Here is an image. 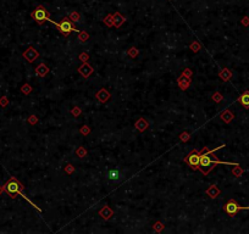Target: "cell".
Wrapping results in <instances>:
<instances>
[{"label":"cell","instance_id":"cb8c5ba5","mask_svg":"<svg viewBox=\"0 0 249 234\" xmlns=\"http://www.w3.org/2000/svg\"><path fill=\"white\" fill-rule=\"evenodd\" d=\"M82 133H83V134H87V133H89L88 127H86V126H84V127H82Z\"/></svg>","mask_w":249,"mask_h":234},{"label":"cell","instance_id":"277c9868","mask_svg":"<svg viewBox=\"0 0 249 234\" xmlns=\"http://www.w3.org/2000/svg\"><path fill=\"white\" fill-rule=\"evenodd\" d=\"M32 17H33L34 21H37L39 25H43L45 21H48V18H50L48 10L44 7L43 5H39V6H37V7L34 9V11L32 12Z\"/></svg>","mask_w":249,"mask_h":234},{"label":"cell","instance_id":"4fadbf2b","mask_svg":"<svg viewBox=\"0 0 249 234\" xmlns=\"http://www.w3.org/2000/svg\"><path fill=\"white\" fill-rule=\"evenodd\" d=\"M220 77L223 78V81H227V79L231 77V72H230L227 68H225L222 72H220Z\"/></svg>","mask_w":249,"mask_h":234},{"label":"cell","instance_id":"9c48e42d","mask_svg":"<svg viewBox=\"0 0 249 234\" xmlns=\"http://www.w3.org/2000/svg\"><path fill=\"white\" fill-rule=\"evenodd\" d=\"M238 101L241 102L243 106L249 107V91H246L243 95H241L239 99H238Z\"/></svg>","mask_w":249,"mask_h":234},{"label":"cell","instance_id":"4316f807","mask_svg":"<svg viewBox=\"0 0 249 234\" xmlns=\"http://www.w3.org/2000/svg\"><path fill=\"white\" fill-rule=\"evenodd\" d=\"M81 58H83V61H86V58L88 60V55H86V54H82V55H81Z\"/></svg>","mask_w":249,"mask_h":234},{"label":"cell","instance_id":"8992f818","mask_svg":"<svg viewBox=\"0 0 249 234\" xmlns=\"http://www.w3.org/2000/svg\"><path fill=\"white\" fill-rule=\"evenodd\" d=\"M184 161L189 165L190 168H193V170L198 168L199 161H200V152H198V151H192L189 155L184 159Z\"/></svg>","mask_w":249,"mask_h":234},{"label":"cell","instance_id":"3957f363","mask_svg":"<svg viewBox=\"0 0 249 234\" xmlns=\"http://www.w3.org/2000/svg\"><path fill=\"white\" fill-rule=\"evenodd\" d=\"M48 21L49 22H51V23H54L56 27L59 28V30L65 35V37H67V35H70V33L73 32V30H76L77 32V29L73 27L72 25V21H71V18H67V17H65V18H62L60 22H55V21H53L51 18H48Z\"/></svg>","mask_w":249,"mask_h":234},{"label":"cell","instance_id":"ba28073f","mask_svg":"<svg viewBox=\"0 0 249 234\" xmlns=\"http://www.w3.org/2000/svg\"><path fill=\"white\" fill-rule=\"evenodd\" d=\"M106 177L111 180H117V179H120V172L117 170H110V171H108Z\"/></svg>","mask_w":249,"mask_h":234},{"label":"cell","instance_id":"6da1fadb","mask_svg":"<svg viewBox=\"0 0 249 234\" xmlns=\"http://www.w3.org/2000/svg\"><path fill=\"white\" fill-rule=\"evenodd\" d=\"M210 154H211V151H209V152H204V150L200 152V161H199V168H200V171L206 175L215 165H218V163H222L221 161H219L216 157L215 159H211L210 157Z\"/></svg>","mask_w":249,"mask_h":234},{"label":"cell","instance_id":"ffe728a7","mask_svg":"<svg viewBox=\"0 0 249 234\" xmlns=\"http://www.w3.org/2000/svg\"><path fill=\"white\" fill-rule=\"evenodd\" d=\"M154 229H156V231H159V232H160L161 229H162V224H161L160 222L155 223V224H154Z\"/></svg>","mask_w":249,"mask_h":234},{"label":"cell","instance_id":"603a6c76","mask_svg":"<svg viewBox=\"0 0 249 234\" xmlns=\"http://www.w3.org/2000/svg\"><path fill=\"white\" fill-rule=\"evenodd\" d=\"M190 48L193 49V51H198V48H199V46H198V44L195 43V44H192V46H190Z\"/></svg>","mask_w":249,"mask_h":234},{"label":"cell","instance_id":"52a82bcc","mask_svg":"<svg viewBox=\"0 0 249 234\" xmlns=\"http://www.w3.org/2000/svg\"><path fill=\"white\" fill-rule=\"evenodd\" d=\"M79 72L82 73V76H83V77H88L90 73L93 72V68H92L89 65L84 63L83 66H81V67H79Z\"/></svg>","mask_w":249,"mask_h":234},{"label":"cell","instance_id":"5bb4252c","mask_svg":"<svg viewBox=\"0 0 249 234\" xmlns=\"http://www.w3.org/2000/svg\"><path fill=\"white\" fill-rule=\"evenodd\" d=\"M221 117H222V119L225 121V122H230L232 118H233V116H232V114L230 112V111H226L225 114H222L221 115Z\"/></svg>","mask_w":249,"mask_h":234},{"label":"cell","instance_id":"7c38bea8","mask_svg":"<svg viewBox=\"0 0 249 234\" xmlns=\"http://www.w3.org/2000/svg\"><path fill=\"white\" fill-rule=\"evenodd\" d=\"M136 127H137L139 131H144L146 127H148V123H146L143 118H141V119H139V121L136 123Z\"/></svg>","mask_w":249,"mask_h":234},{"label":"cell","instance_id":"484cf974","mask_svg":"<svg viewBox=\"0 0 249 234\" xmlns=\"http://www.w3.org/2000/svg\"><path fill=\"white\" fill-rule=\"evenodd\" d=\"M213 98H215V101H220V100H221V96H220L219 94H216V95L213 96Z\"/></svg>","mask_w":249,"mask_h":234},{"label":"cell","instance_id":"d6986e66","mask_svg":"<svg viewBox=\"0 0 249 234\" xmlns=\"http://www.w3.org/2000/svg\"><path fill=\"white\" fill-rule=\"evenodd\" d=\"M88 38H89V35H88L86 32H81L79 33V40L81 42H86Z\"/></svg>","mask_w":249,"mask_h":234},{"label":"cell","instance_id":"30bf717a","mask_svg":"<svg viewBox=\"0 0 249 234\" xmlns=\"http://www.w3.org/2000/svg\"><path fill=\"white\" fill-rule=\"evenodd\" d=\"M97 98H98V99H99V100H100L102 102H104V101H106V100L110 98V94H109L108 91H105L104 89H102V90H100V91L97 94Z\"/></svg>","mask_w":249,"mask_h":234},{"label":"cell","instance_id":"2e32d148","mask_svg":"<svg viewBox=\"0 0 249 234\" xmlns=\"http://www.w3.org/2000/svg\"><path fill=\"white\" fill-rule=\"evenodd\" d=\"M219 193H220V191L218 189H216V188H215L214 185H213V187H211L210 189L208 190V194H210V195H211V198H216V195H218Z\"/></svg>","mask_w":249,"mask_h":234},{"label":"cell","instance_id":"d4e9b609","mask_svg":"<svg viewBox=\"0 0 249 234\" xmlns=\"http://www.w3.org/2000/svg\"><path fill=\"white\" fill-rule=\"evenodd\" d=\"M181 139H182V140H187V139H188V134H187V133H186V134H182V135H181Z\"/></svg>","mask_w":249,"mask_h":234},{"label":"cell","instance_id":"7a4b0ae2","mask_svg":"<svg viewBox=\"0 0 249 234\" xmlns=\"http://www.w3.org/2000/svg\"><path fill=\"white\" fill-rule=\"evenodd\" d=\"M4 188H5V190H6V191H7V193L11 195V198H15V195H16V194H18L20 196H23V198H25V199H26L28 203H31V204L33 205L36 208H38V206H36V205L33 204V203L29 200L27 196H25V195L21 193V190H20V189H22L23 187H22V185H21L18 182H16L14 178H11V179H10V180H9V182L5 184V187H4ZM38 210H39V208H38Z\"/></svg>","mask_w":249,"mask_h":234},{"label":"cell","instance_id":"e0dca14e","mask_svg":"<svg viewBox=\"0 0 249 234\" xmlns=\"http://www.w3.org/2000/svg\"><path fill=\"white\" fill-rule=\"evenodd\" d=\"M70 18H71V21H73V22H78V21H79V18H81V16H79V14H78V12L73 11L72 14L70 15Z\"/></svg>","mask_w":249,"mask_h":234},{"label":"cell","instance_id":"7402d4cb","mask_svg":"<svg viewBox=\"0 0 249 234\" xmlns=\"http://www.w3.org/2000/svg\"><path fill=\"white\" fill-rule=\"evenodd\" d=\"M72 171H73L72 166H71V165H67V166H66V172H69V173H71V172H72Z\"/></svg>","mask_w":249,"mask_h":234},{"label":"cell","instance_id":"9a60e30c","mask_svg":"<svg viewBox=\"0 0 249 234\" xmlns=\"http://www.w3.org/2000/svg\"><path fill=\"white\" fill-rule=\"evenodd\" d=\"M48 67H45V65H41L39 67H37V73H39L41 76H44L45 73H48Z\"/></svg>","mask_w":249,"mask_h":234},{"label":"cell","instance_id":"ac0fdd59","mask_svg":"<svg viewBox=\"0 0 249 234\" xmlns=\"http://www.w3.org/2000/svg\"><path fill=\"white\" fill-rule=\"evenodd\" d=\"M105 213H106V215H111V211H110L108 207H104L102 211H100V215H105ZM103 217H104V218H108V217H110V216H103Z\"/></svg>","mask_w":249,"mask_h":234},{"label":"cell","instance_id":"5b68a950","mask_svg":"<svg viewBox=\"0 0 249 234\" xmlns=\"http://www.w3.org/2000/svg\"><path fill=\"white\" fill-rule=\"evenodd\" d=\"M223 210L227 215L230 216H234L239 210H249V206H241L238 205L234 200H230L227 204L223 206Z\"/></svg>","mask_w":249,"mask_h":234},{"label":"cell","instance_id":"8fae6325","mask_svg":"<svg viewBox=\"0 0 249 234\" xmlns=\"http://www.w3.org/2000/svg\"><path fill=\"white\" fill-rule=\"evenodd\" d=\"M123 22H125V17H122L118 12H116V14L114 15V25H115L116 27H120Z\"/></svg>","mask_w":249,"mask_h":234},{"label":"cell","instance_id":"44dd1931","mask_svg":"<svg viewBox=\"0 0 249 234\" xmlns=\"http://www.w3.org/2000/svg\"><path fill=\"white\" fill-rule=\"evenodd\" d=\"M242 25L248 26L249 25V17H243V18H242Z\"/></svg>","mask_w":249,"mask_h":234}]
</instances>
